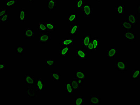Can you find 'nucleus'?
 I'll use <instances>...</instances> for the list:
<instances>
[{"label": "nucleus", "mask_w": 140, "mask_h": 105, "mask_svg": "<svg viewBox=\"0 0 140 105\" xmlns=\"http://www.w3.org/2000/svg\"><path fill=\"white\" fill-rule=\"evenodd\" d=\"M65 90L69 95H73L74 89L71 85V81H68L65 85Z\"/></svg>", "instance_id": "nucleus-17"}, {"label": "nucleus", "mask_w": 140, "mask_h": 105, "mask_svg": "<svg viewBox=\"0 0 140 105\" xmlns=\"http://www.w3.org/2000/svg\"><path fill=\"white\" fill-rule=\"evenodd\" d=\"M121 28L125 30V31L131 30L133 28V26L127 20H125L122 21L121 24Z\"/></svg>", "instance_id": "nucleus-16"}, {"label": "nucleus", "mask_w": 140, "mask_h": 105, "mask_svg": "<svg viewBox=\"0 0 140 105\" xmlns=\"http://www.w3.org/2000/svg\"><path fill=\"white\" fill-rule=\"evenodd\" d=\"M6 65L3 63H1L0 64V70H5L6 69Z\"/></svg>", "instance_id": "nucleus-38"}, {"label": "nucleus", "mask_w": 140, "mask_h": 105, "mask_svg": "<svg viewBox=\"0 0 140 105\" xmlns=\"http://www.w3.org/2000/svg\"><path fill=\"white\" fill-rule=\"evenodd\" d=\"M91 34L85 33L82 40V45L85 48H86L91 40Z\"/></svg>", "instance_id": "nucleus-11"}, {"label": "nucleus", "mask_w": 140, "mask_h": 105, "mask_svg": "<svg viewBox=\"0 0 140 105\" xmlns=\"http://www.w3.org/2000/svg\"><path fill=\"white\" fill-rule=\"evenodd\" d=\"M56 0H48L47 1V9L48 11H52L56 6Z\"/></svg>", "instance_id": "nucleus-19"}, {"label": "nucleus", "mask_w": 140, "mask_h": 105, "mask_svg": "<svg viewBox=\"0 0 140 105\" xmlns=\"http://www.w3.org/2000/svg\"><path fill=\"white\" fill-rule=\"evenodd\" d=\"M94 50H97L99 48V40L97 37H94L92 39Z\"/></svg>", "instance_id": "nucleus-32"}, {"label": "nucleus", "mask_w": 140, "mask_h": 105, "mask_svg": "<svg viewBox=\"0 0 140 105\" xmlns=\"http://www.w3.org/2000/svg\"><path fill=\"white\" fill-rule=\"evenodd\" d=\"M17 4V0H6V5L7 8H11L13 6H15Z\"/></svg>", "instance_id": "nucleus-24"}, {"label": "nucleus", "mask_w": 140, "mask_h": 105, "mask_svg": "<svg viewBox=\"0 0 140 105\" xmlns=\"http://www.w3.org/2000/svg\"><path fill=\"white\" fill-rule=\"evenodd\" d=\"M39 29L41 31H47L45 22H41L39 24Z\"/></svg>", "instance_id": "nucleus-35"}, {"label": "nucleus", "mask_w": 140, "mask_h": 105, "mask_svg": "<svg viewBox=\"0 0 140 105\" xmlns=\"http://www.w3.org/2000/svg\"><path fill=\"white\" fill-rule=\"evenodd\" d=\"M79 32V26L77 24L74 25L70 26L68 33L70 36H75Z\"/></svg>", "instance_id": "nucleus-13"}, {"label": "nucleus", "mask_w": 140, "mask_h": 105, "mask_svg": "<svg viewBox=\"0 0 140 105\" xmlns=\"http://www.w3.org/2000/svg\"><path fill=\"white\" fill-rule=\"evenodd\" d=\"M124 38L125 40L131 42H135L136 39V34L131 30H126L124 32Z\"/></svg>", "instance_id": "nucleus-1"}, {"label": "nucleus", "mask_w": 140, "mask_h": 105, "mask_svg": "<svg viewBox=\"0 0 140 105\" xmlns=\"http://www.w3.org/2000/svg\"><path fill=\"white\" fill-rule=\"evenodd\" d=\"M26 95L29 98H36L37 97V92L34 87H29L25 90Z\"/></svg>", "instance_id": "nucleus-6"}, {"label": "nucleus", "mask_w": 140, "mask_h": 105, "mask_svg": "<svg viewBox=\"0 0 140 105\" xmlns=\"http://www.w3.org/2000/svg\"><path fill=\"white\" fill-rule=\"evenodd\" d=\"M6 11H7V10L5 8L1 9V10H0V17H2L3 15L6 14L7 13Z\"/></svg>", "instance_id": "nucleus-37"}, {"label": "nucleus", "mask_w": 140, "mask_h": 105, "mask_svg": "<svg viewBox=\"0 0 140 105\" xmlns=\"http://www.w3.org/2000/svg\"><path fill=\"white\" fill-rule=\"evenodd\" d=\"M25 84L29 85H33L35 82V79L34 76L30 74H28L26 75L24 78Z\"/></svg>", "instance_id": "nucleus-15"}, {"label": "nucleus", "mask_w": 140, "mask_h": 105, "mask_svg": "<svg viewBox=\"0 0 140 105\" xmlns=\"http://www.w3.org/2000/svg\"><path fill=\"white\" fill-rule=\"evenodd\" d=\"M139 8H140V5L139 4L138 5V11L139 12H138L139 13H140Z\"/></svg>", "instance_id": "nucleus-40"}, {"label": "nucleus", "mask_w": 140, "mask_h": 105, "mask_svg": "<svg viewBox=\"0 0 140 105\" xmlns=\"http://www.w3.org/2000/svg\"><path fill=\"white\" fill-rule=\"evenodd\" d=\"M115 67L117 71L124 72L127 71V62L122 61H117L115 63Z\"/></svg>", "instance_id": "nucleus-2"}, {"label": "nucleus", "mask_w": 140, "mask_h": 105, "mask_svg": "<svg viewBox=\"0 0 140 105\" xmlns=\"http://www.w3.org/2000/svg\"><path fill=\"white\" fill-rule=\"evenodd\" d=\"M90 103L93 105H100L101 98L98 95H91L90 96Z\"/></svg>", "instance_id": "nucleus-8"}, {"label": "nucleus", "mask_w": 140, "mask_h": 105, "mask_svg": "<svg viewBox=\"0 0 140 105\" xmlns=\"http://www.w3.org/2000/svg\"><path fill=\"white\" fill-rule=\"evenodd\" d=\"M45 24H46V28L48 31H54L56 27V25L54 22H45Z\"/></svg>", "instance_id": "nucleus-25"}, {"label": "nucleus", "mask_w": 140, "mask_h": 105, "mask_svg": "<svg viewBox=\"0 0 140 105\" xmlns=\"http://www.w3.org/2000/svg\"><path fill=\"white\" fill-rule=\"evenodd\" d=\"M85 80L82 79H77L79 85L80 87L82 86V83H83Z\"/></svg>", "instance_id": "nucleus-39"}, {"label": "nucleus", "mask_w": 140, "mask_h": 105, "mask_svg": "<svg viewBox=\"0 0 140 105\" xmlns=\"http://www.w3.org/2000/svg\"><path fill=\"white\" fill-rule=\"evenodd\" d=\"M71 82V85H72L74 90H78L80 86L78 82L77 79L76 78L74 79Z\"/></svg>", "instance_id": "nucleus-28"}, {"label": "nucleus", "mask_w": 140, "mask_h": 105, "mask_svg": "<svg viewBox=\"0 0 140 105\" xmlns=\"http://www.w3.org/2000/svg\"><path fill=\"white\" fill-rule=\"evenodd\" d=\"M118 53V48L115 47H111L107 52V56L108 59H114Z\"/></svg>", "instance_id": "nucleus-3"}, {"label": "nucleus", "mask_w": 140, "mask_h": 105, "mask_svg": "<svg viewBox=\"0 0 140 105\" xmlns=\"http://www.w3.org/2000/svg\"><path fill=\"white\" fill-rule=\"evenodd\" d=\"M85 4L84 0H77L76 1V7L77 9H82Z\"/></svg>", "instance_id": "nucleus-34"}, {"label": "nucleus", "mask_w": 140, "mask_h": 105, "mask_svg": "<svg viewBox=\"0 0 140 105\" xmlns=\"http://www.w3.org/2000/svg\"><path fill=\"white\" fill-rule=\"evenodd\" d=\"M124 10H125L124 6L123 5H119L117 6L116 8V12H117L118 14L120 15H122L124 14Z\"/></svg>", "instance_id": "nucleus-29"}, {"label": "nucleus", "mask_w": 140, "mask_h": 105, "mask_svg": "<svg viewBox=\"0 0 140 105\" xmlns=\"http://www.w3.org/2000/svg\"><path fill=\"white\" fill-rule=\"evenodd\" d=\"M140 71L139 70H134L132 71L131 76L132 79H138L140 77Z\"/></svg>", "instance_id": "nucleus-30"}, {"label": "nucleus", "mask_w": 140, "mask_h": 105, "mask_svg": "<svg viewBox=\"0 0 140 105\" xmlns=\"http://www.w3.org/2000/svg\"><path fill=\"white\" fill-rule=\"evenodd\" d=\"M45 82L42 79L39 78L37 80L36 86V89L39 92H42L45 88Z\"/></svg>", "instance_id": "nucleus-5"}, {"label": "nucleus", "mask_w": 140, "mask_h": 105, "mask_svg": "<svg viewBox=\"0 0 140 105\" xmlns=\"http://www.w3.org/2000/svg\"><path fill=\"white\" fill-rule=\"evenodd\" d=\"M76 78L77 79H82L85 80L87 78V76L86 74L84 71L83 70H77L76 71Z\"/></svg>", "instance_id": "nucleus-18"}, {"label": "nucleus", "mask_w": 140, "mask_h": 105, "mask_svg": "<svg viewBox=\"0 0 140 105\" xmlns=\"http://www.w3.org/2000/svg\"><path fill=\"white\" fill-rule=\"evenodd\" d=\"M50 78L54 81H59L60 79V73L52 72L51 74Z\"/></svg>", "instance_id": "nucleus-23"}, {"label": "nucleus", "mask_w": 140, "mask_h": 105, "mask_svg": "<svg viewBox=\"0 0 140 105\" xmlns=\"http://www.w3.org/2000/svg\"><path fill=\"white\" fill-rule=\"evenodd\" d=\"M76 14L75 13H70L67 15V21L69 23L75 22L76 20Z\"/></svg>", "instance_id": "nucleus-22"}, {"label": "nucleus", "mask_w": 140, "mask_h": 105, "mask_svg": "<svg viewBox=\"0 0 140 105\" xmlns=\"http://www.w3.org/2000/svg\"><path fill=\"white\" fill-rule=\"evenodd\" d=\"M45 64L49 67H53L56 63V62L54 60L51 59H46L45 60Z\"/></svg>", "instance_id": "nucleus-27"}, {"label": "nucleus", "mask_w": 140, "mask_h": 105, "mask_svg": "<svg viewBox=\"0 0 140 105\" xmlns=\"http://www.w3.org/2000/svg\"><path fill=\"white\" fill-rule=\"evenodd\" d=\"M84 102L85 99L83 97L81 96L77 97L75 99V104L76 105H83L84 104Z\"/></svg>", "instance_id": "nucleus-31"}, {"label": "nucleus", "mask_w": 140, "mask_h": 105, "mask_svg": "<svg viewBox=\"0 0 140 105\" xmlns=\"http://www.w3.org/2000/svg\"><path fill=\"white\" fill-rule=\"evenodd\" d=\"M76 56L80 59L82 60H86L87 59L88 55L87 52L83 49H76Z\"/></svg>", "instance_id": "nucleus-10"}, {"label": "nucleus", "mask_w": 140, "mask_h": 105, "mask_svg": "<svg viewBox=\"0 0 140 105\" xmlns=\"http://www.w3.org/2000/svg\"><path fill=\"white\" fill-rule=\"evenodd\" d=\"M51 39L50 36L47 33L40 34L39 35V41L43 44H46Z\"/></svg>", "instance_id": "nucleus-9"}, {"label": "nucleus", "mask_w": 140, "mask_h": 105, "mask_svg": "<svg viewBox=\"0 0 140 105\" xmlns=\"http://www.w3.org/2000/svg\"><path fill=\"white\" fill-rule=\"evenodd\" d=\"M15 49L17 54H22L25 50V48L22 45H17Z\"/></svg>", "instance_id": "nucleus-26"}, {"label": "nucleus", "mask_w": 140, "mask_h": 105, "mask_svg": "<svg viewBox=\"0 0 140 105\" xmlns=\"http://www.w3.org/2000/svg\"><path fill=\"white\" fill-rule=\"evenodd\" d=\"M127 21L130 22L133 26L136 25L138 23V18L136 14H128L127 15Z\"/></svg>", "instance_id": "nucleus-7"}, {"label": "nucleus", "mask_w": 140, "mask_h": 105, "mask_svg": "<svg viewBox=\"0 0 140 105\" xmlns=\"http://www.w3.org/2000/svg\"><path fill=\"white\" fill-rule=\"evenodd\" d=\"M61 46H70L74 45V40L72 39H63L60 44Z\"/></svg>", "instance_id": "nucleus-20"}, {"label": "nucleus", "mask_w": 140, "mask_h": 105, "mask_svg": "<svg viewBox=\"0 0 140 105\" xmlns=\"http://www.w3.org/2000/svg\"><path fill=\"white\" fill-rule=\"evenodd\" d=\"M82 10L85 16H90L93 14V8L89 4H85L82 8Z\"/></svg>", "instance_id": "nucleus-4"}, {"label": "nucleus", "mask_w": 140, "mask_h": 105, "mask_svg": "<svg viewBox=\"0 0 140 105\" xmlns=\"http://www.w3.org/2000/svg\"><path fill=\"white\" fill-rule=\"evenodd\" d=\"M9 19V12H7L6 14L0 18V21L2 22H8Z\"/></svg>", "instance_id": "nucleus-33"}, {"label": "nucleus", "mask_w": 140, "mask_h": 105, "mask_svg": "<svg viewBox=\"0 0 140 105\" xmlns=\"http://www.w3.org/2000/svg\"><path fill=\"white\" fill-rule=\"evenodd\" d=\"M26 18V10L24 9H20L19 12L20 22H24Z\"/></svg>", "instance_id": "nucleus-21"}, {"label": "nucleus", "mask_w": 140, "mask_h": 105, "mask_svg": "<svg viewBox=\"0 0 140 105\" xmlns=\"http://www.w3.org/2000/svg\"><path fill=\"white\" fill-rule=\"evenodd\" d=\"M24 33L25 37L27 39H31L34 36V32L32 28H26Z\"/></svg>", "instance_id": "nucleus-14"}, {"label": "nucleus", "mask_w": 140, "mask_h": 105, "mask_svg": "<svg viewBox=\"0 0 140 105\" xmlns=\"http://www.w3.org/2000/svg\"><path fill=\"white\" fill-rule=\"evenodd\" d=\"M70 51V46H63L59 51V54L61 56H67L69 55Z\"/></svg>", "instance_id": "nucleus-12"}, {"label": "nucleus", "mask_w": 140, "mask_h": 105, "mask_svg": "<svg viewBox=\"0 0 140 105\" xmlns=\"http://www.w3.org/2000/svg\"><path fill=\"white\" fill-rule=\"evenodd\" d=\"M86 49L90 51H93L94 50V46L92 42V39H91L90 41V43H89V45H88Z\"/></svg>", "instance_id": "nucleus-36"}]
</instances>
